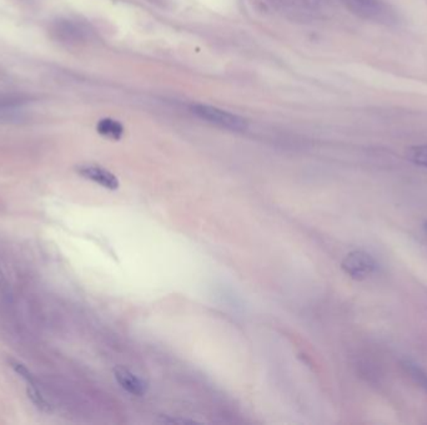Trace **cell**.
Returning <instances> with one entry per match:
<instances>
[{
	"instance_id": "obj_1",
	"label": "cell",
	"mask_w": 427,
	"mask_h": 425,
	"mask_svg": "<svg viewBox=\"0 0 427 425\" xmlns=\"http://www.w3.org/2000/svg\"><path fill=\"white\" fill-rule=\"evenodd\" d=\"M191 111L199 119L204 120L209 124L220 127V129L229 130V131L241 133L247 129V119H244L238 113H230L220 107L205 105V104H195L191 107Z\"/></svg>"
},
{
	"instance_id": "obj_2",
	"label": "cell",
	"mask_w": 427,
	"mask_h": 425,
	"mask_svg": "<svg viewBox=\"0 0 427 425\" xmlns=\"http://www.w3.org/2000/svg\"><path fill=\"white\" fill-rule=\"evenodd\" d=\"M341 3L362 19L371 20L381 24L394 23V10L384 0H340Z\"/></svg>"
},
{
	"instance_id": "obj_3",
	"label": "cell",
	"mask_w": 427,
	"mask_h": 425,
	"mask_svg": "<svg viewBox=\"0 0 427 425\" xmlns=\"http://www.w3.org/2000/svg\"><path fill=\"white\" fill-rule=\"evenodd\" d=\"M341 267L351 279L362 281L370 277L376 271L377 263L370 253L365 251H354L348 253L344 259Z\"/></svg>"
},
{
	"instance_id": "obj_4",
	"label": "cell",
	"mask_w": 427,
	"mask_h": 425,
	"mask_svg": "<svg viewBox=\"0 0 427 425\" xmlns=\"http://www.w3.org/2000/svg\"><path fill=\"white\" fill-rule=\"evenodd\" d=\"M78 173L84 179H90L99 186L107 188V190H116L119 188V179L104 167L98 165H81L78 167Z\"/></svg>"
},
{
	"instance_id": "obj_5",
	"label": "cell",
	"mask_w": 427,
	"mask_h": 425,
	"mask_svg": "<svg viewBox=\"0 0 427 425\" xmlns=\"http://www.w3.org/2000/svg\"><path fill=\"white\" fill-rule=\"evenodd\" d=\"M114 375H115L116 382L121 384V388L125 389L127 393L133 394V395L141 397L147 392V383L143 379L139 378L136 374L130 372L124 367H116L114 369Z\"/></svg>"
},
{
	"instance_id": "obj_6",
	"label": "cell",
	"mask_w": 427,
	"mask_h": 425,
	"mask_svg": "<svg viewBox=\"0 0 427 425\" xmlns=\"http://www.w3.org/2000/svg\"><path fill=\"white\" fill-rule=\"evenodd\" d=\"M96 130H98V133H101V136H104L107 139L115 140V141L121 140L125 133L121 122L116 121V120L110 119V118L101 119L96 125Z\"/></svg>"
},
{
	"instance_id": "obj_7",
	"label": "cell",
	"mask_w": 427,
	"mask_h": 425,
	"mask_svg": "<svg viewBox=\"0 0 427 425\" xmlns=\"http://www.w3.org/2000/svg\"><path fill=\"white\" fill-rule=\"evenodd\" d=\"M402 367L406 371L407 374H410V377L414 379L415 383L419 384L421 388H424L427 392V373L411 359L402 360Z\"/></svg>"
},
{
	"instance_id": "obj_8",
	"label": "cell",
	"mask_w": 427,
	"mask_h": 425,
	"mask_svg": "<svg viewBox=\"0 0 427 425\" xmlns=\"http://www.w3.org/2000/svg\"><path fill=\"white\" fill-rule=\"evenodd\" d=\"M28 383H29V386H28V397L33 402L34 406H37V408H39L43 412H50V411H52V406H50V403L48 402L45 395H43L41 389L37 386L35 382H34V380H30V382H28Z\"/></svg>"
},
{
	"instance_id": "obj_9",
	"label": "cell",
	"mask_w": 427,
	"mask_h": 425,
	"mask_svg": "<svg viewBox=\"0 0 427 425\" xmlns=\"http://www.w3.org/2000/svg\"><path fill=\"white\" fill-rule=\"evenodd\" d=\"M407 157L416 165L427 168V145L411 147L407 153Z\"/></svg>"
},
{
	"instance_id": "obj_10",
	"label": "cell",
	"mask_w": 427,
	"mask_h": 425,
	"mask_svg": "<svg viewBox=\"0 0 427 425\" xmlns=\"http://www.w3.org/2000/svg\"><path fill=\"white\" fill-rule=\"evenodd\" d=\"M425 230H426V232H427V222L426 224H425Z\"/></svg>"
}]
</instances>
